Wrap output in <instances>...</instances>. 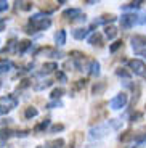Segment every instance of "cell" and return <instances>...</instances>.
<instances>
[{
  "label": "cell",
  "mask_w": 146,
  "mask_h": 148,
  "mask_svg": "<svg viewBox=\"0 0 146 148\" xmlns=\"http://www.w3.org/2000/svg\"><path fill=\"white\" fill-rule=\"evenodd\" d=\"M127 103H128V95L125 92H121L109 101V106L113 108V110H122Z\"/></svg>",
  "instance_id": "6da1fadb"
},
{
  "label": "cell",
  "mask_w": 146,
  "mask_h": 148,
  "mask_svg": "<svg viewBox=\"0 0 146 148\" xmlns=\"http://www.w3.org/2000/svg\"><path fill=\"white\" fill-rule=\"evenodd\" d=\"M128 68L135 74H138V76H143V73L146 71V64L143 63L141 60H130L128 61Z\"/></svg>",
  "instance_id": "7a4b0ae2"
},
{
  "label": "cell",
  "mask_w": 146,
  "mask_h": 148,
  "mask_svg": "<svg viewBox=\"0 0 146 148\" xmlns=\"http://www.w3.org/2000/svg\"><path fill=\"white\" fill-rule=\"evenodd\" d=\"M136 18H138V16L133 15V13H127V15H124L121 18V26L124 27V29H130V27L133 26L136 21H138Z\"/></svg>",
  "instance_id": "3957f363"
},
{
  "label": "cell",
  "mask_w": 146,
  "mask_h": 148,
  "mask_svg": "<svg viewBox=\"0 0 146 148\" xmlns=\"http://www.w3.org/2000/svg\"><path fill=\"white\" fill-rule=\"evenodd\" d=\"M63 18H69V19H85V15L82 16V11H81V8H69V10H66V11H63Z\"/></svg>",
  "instance_id": "277c9868"
},
{
  "label": "cell",
  "mask_w": 146,
  "mask_h": 148,
  "mask_svg": "<svg viewBox=\"0 0 146 148\" xmlns=\"http://www.w3.org/2000/svg\"><path fill=\"white\" fill-rule=\"evenodd\" d=\"M108 130H109V126H108V124H106V126H96L90 130V137L91 138H101L108 134Z\"/></svg>",
  "instance_id": "5b68a950"
},
{
  "label": "cell",
  "mask_w": 146,
  "mask_h": 148,
  "mask_svg": "<svg viewBox=\"0 0 146 148\" xmlns=\"http://www.w3.org/2000/svg\"><path fill=\"white\" fill-rule=\"evenodd\" d=\"M132 45L135 50H141L143 47H146V36H140V34L133 36L132 37Z\"/></svg>",
  "instance_id": "8992f818"
},
{
  "label": "cell",
  "mask_w": 146,
  "mask_h": 148,
  "mask_svg": "<svg viewBox=\"0 0 146 148\" xmlns=\"http://www.w3.org/2000/svg\"><path fill=\"white\" fill-rule=\"evenodd\" d=\"M106 87H108V84H106L104 81H100V82H95L93 84V87H91V95H103L106 90Z\"/></svg>",
  "instance_id": "52a82bcc"
},
{
  "label": "cell",
  "mask_w": 146,
  "mask_h": 148,
  "mask_svg": "<svg viewBox=\"0 0 146 148\" xmlns=\"http://www.w3.org/2000/svg\"><path fill=\"white\" fill-rule=\"evenodd\" d=\"M88 32H90V29H87V27H79V29H76L72 32V36H74V39H77V40H82V39L87 37Z\"/></svg>",
  "instance_id": "ba28073f"
},
{
  "label": "cell",
  "mask_w": 146,
  "mask_h": 148,
  "mask_svg": "<svg viewBox=\"0 0 146 148\" xmlns=\"http://www.w3.org/2000/svg\"><path fill=\"white\" fill-rule=\"evenodd\" d=\"M88 73L91 76H98L100 74V63L96 60H90V64H88Z\"/></svg>",
  "instance_id": "9c48e42d"
},
{
  "label": "cell",
  "mask_w": 146,
  "mask_h": 148,
  "mask_svg": "<svg viewBox=\"0 0 146 148\" xmlns=\"http://www.w3.org/2000/svg\"><path fill=\"white\" fill-rule=\"evenodd\" d=\"M63 147H64L63 138H55V140H50L45 143V148H63Z\"/></svg>",
  "instance_id": "30bf717a"
},
{
  "label": "cell",
  "mask_w": 146,
  "mask_h": 148,
  "mask_svg": "<svg viewBox=\"0 0 146 148\" xmlns=\"http://www.w3.org/2000/svg\"><path fill=\"white\" fill-rule=\"evenodd\" d=\"M104 34H106V37H108L109 40H113V39L117 37V29L114 26H106L104 27Z\"/></svg>",
  "instance_id": "8fae6325"
},
{
  "label": "cell",
  "mask_w": 146,
  "mask_h": 148,
  "mask_svg": "<svg viewBox=\"0 0 146 148\" xmlns=\"http://www.w3.org/2000/svg\"><path fill=\"white\" fill-rule=\"evenodd\" d=\"M87 85V79H81V81H76V84H72V89H71V92H79V90H82Z\"/></svg>",
  "instance_id": "7c38bea8"
},
{
  "label": "cell",
  "mask_w": 146,
  "mask_h": 148,
  "mask_svg": "<svg viewBox=\"0 0 146 148\" xmlns=\"http://www.w3.org/2000/svg\"><path fill=\"white\" fill-rule=\"evenodd\" d=\"M55 42L58 45H64L66 44V31H58V32H56Z\"/></svg>",
  "instance_id": "4fadbf2b"
},
{
  "label": "cell",
  "mask_w": 146,
  "mask_h": 148,
  "mask_svg": "<svg viewBox=\"0 0 146 148\" xmlns=\"http://www.w3.org/2000/svg\"><path fill=\"white\" fill-rule=\"evenodd\" d=\"M88 44H90V45H96V44H98V45H103V40H101V36H100V34H91V37H90V39H88Z\"/></svg>",
  "instance_id": "5bb4252c"
},
{
  "label": "cell",
  "mask_w": 146,
  "mask_h": 148,
  "mask_svg": "<svg viewBox=\"0 0 146 148\" xmlns=\"http://www.w3.org/2000/svg\"><path fill=\"white\" fill-rule=\"evenodd\" d=\"M133 138H135V135H133V132H132V130H125L124 134H122L121 137H119V140L121 142H130V140H133Z\"/></svg>",
  "instance_id": "9a60e30c"
},
{
  "label": "cell",
  "mask_w": 146,
  "mask_h": 148,
  "mask_svg": "<svg viewBox=\"0 0 146 148\" xmlns=\"http://www.w3.org/2000/svg\"><path fill=\"white\" fill-rule=\"evenodd\" d=\"M55 69H58V64L56 63H45L44 64V73H53Z\"/></svg>",
  "instance_id": "2e32d148"
},
{
  "label": "cell",
  "mask_w": 146,
  "mask_h": 148,
  "mask_svg": "<svg viewBox=\"0 0 146 148\" xmlns=\"http://www.w3.org/2000/svg\"><path fill=\"white\" fill-rule=\"evenodd\" d=\"M63 93H64V89L58 87V89H55L53 92H51V98H55V100H59V98L63 97Z\"/></svg>",
  "instance_id": "e0dca14e"
},
{
  "label": "cell",
  "mask_w": 146,
  "mask_h": 148,
  "mask_svg": "<svg viewBox=\"0 0 146 148\" xmlns=\"http://www.w3.org/2000/svg\"><path fill=\"white\" fill-rule=\"evenodd\" d=\"M48 126H50V119H44V121H42L40 124H39V126L35 127V130H37V132H40V130L47 129Z\"/></svg>",
  "instance_id": "ac0fdd59"
},
{
  "label": "cell",
  "mask_w": 146,
  "mask_h": 148,
  "mask_svg": "<svg viewBox=\"0 0 146 148\" xmlns=\"http://www.w3.org/2000/svg\"><path fill=\"white\" fill-rule=\"evenodd\" d=\"M116 74L119 76V77H125V79L130 77V73H128V71H125L124 68H119V69L116 71Z\"/></svg>",
  "instance_id": "d6986e66"
},
{
  "label": "cell",
  "mask_w": 146,
  "mask_h": 148,
  "mask_svg": "<svg viewBox=\"0 0 146 148\" xmlns=\"http://www.w3.org/2000/svg\"><path fill=\"white\" fill-rule=\"evenodd\" d=\"M122 124V121H119V119H109V122H108V126L113 127V129H119Z\"/></svg>",
  "instance_id": "ffe728a7"
},
{
  "label": "cell",
  "mask_w": 146,
  "mask_h": 148,
  "mask_svg": "<svg viewBox=\"0 0 146 148\" xmlns=\"http://www.w3.org/2000/svg\"><path fill=\"white\" fill-rule=\"evenodd\" d=\"M121 47H122V40H116V42H114V44L109 47V52L114 53V52H117V50H119Z\"/></svg>",
  "instance_id": "44dd1931"
},
{
  "label": "cell",
  "mask_w": 146,
  "mask_h": 148,
  "mask_svg": "<svg viewBox=\"0 0 146 148\" xmlns=\"http://www.w3.org/2000/svg\"><path fill=\"white\" fill-rule=\"evenodd\" d=\"M37 116V110L35 108H27V111H26V118H35Z\"/></svg>",
  "instance_id": "7402d4cb"
},
{
  "label": "cell",
  "mask_w": 146,
  "mask_h": 148,
  "mask_svg": "<svg viewBox=\"0 0 146 148\" xmlns=\"http://www.w3.org/2000/svg\"><path fill=\"white\" fill-rule=\"evenodd\" d=\"M56 77H58L61 82H66V81H68V77H66V74L63 73V71H58V73H56Z\"/></svg>",
  "instance_id": "603a6c76"
},
{
  "label": "cell",
  "mask_w": 146,
  "mask_h": 148,
  "mask_svg": "<svg viewBox=\"0 0 146 148\" xmlns=\"http://www.w3.org/2000/svg\"><path fill=\"white\" fill-rule=\"evenodd\" d=\"M56 106H63V103L59 100H55V101H51V103L47 105V108H56Z\"/></svg>",
  "instance_id": "cb8c5ba5"
},
{
  "label": "cell",
  "mask_w": 146,
  "mask_h": 148,
  "mask_svg": "<svg viewBox=\"0 0 146 148\" xmlns=\"http://www.w3.org/2000/svg\"><path fill=\"white\" fill-rule=\"evenodd\" d=\"M63 129H64L63 124H55V126L51 127V132H59V130H63Z\"/></svg>",
  "instance_id": "d4e9b609"
},
{
  "label": "cell",
  "mask_w": 146,
  "mask_h": 148,
  "mask_svg": "<svg viewBox=\"0 0 146 148\" xmlns=\"http://www.w3.org/2000/svg\"><path fill=\"white\" fill-rule=\"evenodd\" d=\"M143 118V113H135V114H132V122H135V119H141Z\"/></svg>",
  "instance_id": "484cf974"
},
{
  "label": "cell",
  "mask_w": 146,
  "mask_h": 148,
  "mask_svg": "<svg viewBox=\"0 0 146 148\" xmlns=\"http://www.w3.org/2000/svg\"><path fill=\"white\" fill-rule=\"evenodd\" d=\"M135 53H136V55H141V56H145V58H146V48H141V50H135Z\"/></svg>",
  "instance_id": "4316f807"
},
{
  "label": "cell",
  "mask_w": 146,
  "mask_h": 148,
  "mask_svg": "<svg viewBox=\"0 0 146 148\" xmlns=\"http://www.w3.org/2000/svg\"><path fill=\"white\" fill-rule=\"evenodd\" d=\"M29 47V42L27 40H24V42H21V50H26V48Z\"/></svg>",
  "instance_id": "83f0119b"
},
{
  "label": "cell",
  "mask_w": 146,
  "mask_h": 148,
  "mask_svg": "<svg viewBox=\"0 0 146 148\" xmlns=\"http://www.w3.org/2000/svg\"><path fill=\"white\" fill-rule=\"evenodd\" d=\"M143 77H145V79H146V71H145V73H143Z\"/></svg>",
  "instance_id": "f1b7e54d"
}]
</instances>
